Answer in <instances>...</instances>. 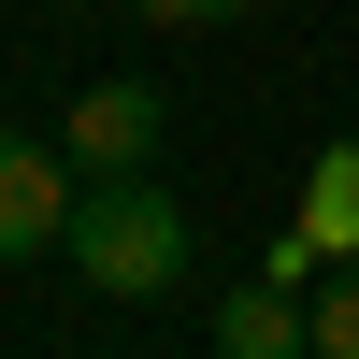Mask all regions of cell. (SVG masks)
Segmentation results:
<instances>
[{
	"label": "cell",
	"mask_w": 359,
	"mask_h": 359,
	"mask_svg": "<svg viewBox=\"0 0 359 359\" xmlns=\"http://www.w3.org/2000/svg\"><path fill=\"white\" fill-rule=\"evenodd\" d=\"M302 316H316V359H359V259H331L302 287Z\"/></svg>",
	"instance_id": "cell-6"
},
{
	"label": "cell",
	"mask_w": 359,
	"mask_h": 359,
	"mask_svg": "<svg viewBox=\"0 0 359 359\" xmlns=\"http://www.w3.org/2000/svg\"><path fill=\"white\" fill-rule=\"evenodd\" d=\"M43 15H86V0H43Z\"/></svg>",
	"instance_id": "cell-8"
},
{
	"label": "cell",
	"mask_w": 359,
	"mask_h": 359,
	"mask_svg": "<svg viewBox=\"0 0 359 359\" xmlns=\"http://www.w3.org/2000/svg\"><path fill=\"white\" fill-rule=\"evenodd\" d=\"M72 259L101 302H158V287H187V259H201V230H187V201L158 187V172H86V201H72Z\"/></svg>",
	"instance_id": "cell-1"
},
{
	"label": "cell",
	"mask_w": 359,
	"mask_h": 359,
	"mask_svg": "<svg viewBox=\"0 0 359 359\" xmlns=\"http://www.w3.org/2000/svg\"><path fill=\"white\" fill-rule=\"evenodd\" d=\"M57 144H72V172H158L172 101H158V86H130V72H101L72 115H57Z\"/></svg>",
	"instance_id": "cell-3"
},
{
	"label": "cell",
	"mask_w": 359,
	"mask_h": 359,
	"mask_svg": "<svg viewBox=\"0 0 359 359\" xmlns=\"http://www.w3.org/2000/svg\"><path fill=\"white\" fill-rule=\"evenodd\" d=\"M302 245H316V273L359 259V144H316V172H302Z\"/></svg>",
	"instance_id": "cell-5"
},
{
	"label": "cell",
	"mask_w": 359,
	"mask_h": 359,
	"mask_svg": "<svg viewBox=\"0 0 359 359\" xmlns=\"http://www.w3.org/2000/svg\"><path fill=\"white\" fill-rule=\"evenodd\" d=\"M72 201H86L72 144H43V130H0V273L72 245Z\"/></svg>",
	"instance_id": "cell-2"
},
{
	"label": "cell",
	"mask_w": 359,
	"mask_h": 359,
	"mask_svg": "<svg viewBox=\"0 0 359 359\" xmlns=\"http://www.w3.org/2000/svg\"><path fill=\"white\" fill-rule=\"evenodd\" d=\"M216 359H316V316H302V287H287V273L230 287V302H216Z\"/></svg>",
	"instance_id": "cell-4"
},
{
	"label": "cell",
	"mask_w": 359,
	"mask_h": 359,
	"mask_svg": "<svg viewBox=\"0 0 359 359\" xmlns=\"http://www.w3.org/2000/svg\"><path fill=\"white\" fill-rule=\"evenodd\" d=\"M144 29H230V15H259V0H130Z\"/></svg>",
	"instance_id": "cell-7"
}]
</instances>
